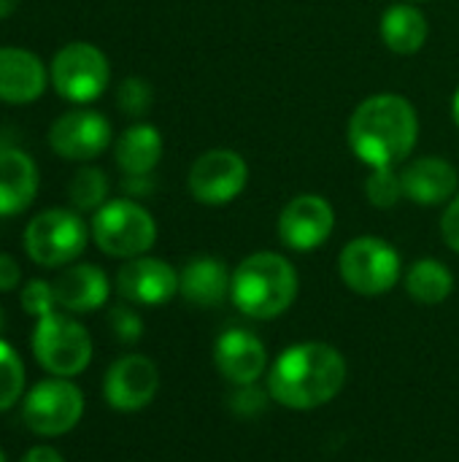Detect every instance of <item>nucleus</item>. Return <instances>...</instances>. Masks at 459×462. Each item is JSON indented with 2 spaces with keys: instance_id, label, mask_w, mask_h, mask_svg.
Masks as SVG:
<instances>
[{
  "instance_id": "14",
  "label": "nucleus",
  "mask_w": 459,
  "mask_h": 462,
  "mask_svg": "<svg viewBox=\"0 0 459 462\" xmlns=\"http://www.w3.org/2000/svg\"><path fill=\"white\" fill-rule=\"evenodd\" d=\"M116 290L138 306H162L179 292V273L157 257H133L116 273Z\"/></svg>"
},
{
  "instance_id": "31",
  "label": "nucleus",
  "mask_w": 459,
  "mask_h": 462,
  "mask_svg": "<svg viewBox=\"0 0 459 462\" xmlns=\"http://www.w3.org/2000/svg\"><path fill=\"white\" fill-rule=\"evenodd\" d=\"M441 233H444L446 246L459 254V195L449 200V208L441 217Z\"/></svg>"
},
{
  "instance_id": "16",
  "label": "nucleus",
  "mask_w": 459,
  "mask_h": 462,
  "mask_svg": "<svg viewBox=\"0 0 459 462\" xmlns=\"http://www.w3.org/2000/svg\"><path fill=\"white\" fill-rule=\"evenodd\" d=\"M49 73L38 54L19 46H0V100L3 103H32L43 95Z\"/></svg>"
},
{
  "instance_id": "23",
  "label": "nucleus",
  "mask_w": 459,
  "mask_h": 462,
  "mask_svg": "<svg viewBox=\"0 0 459 462\" xmlns=\"http://www.w3.org/2000/svg\"><path fill=\"white\" fill-rule=\"evenodd\" d=\"M452 290H454V276L441 260L425 257L406 271V292L417 303L438 306L452 295Z\"/></svg>"
},
{
  "instance_id": "15",
  "label": "nucleus",
  "mask_w": 459,
  "mask_h": 462,
  "mask_svg": "<svg viewBox=\"0 0 459 462\" xmlns=\"http://www.w3.org/2000/svg\"><path fill=\"white\" fill-rule=\"evenodd\" d=\"M214 363L227 382L243 387V384H257V379L265 374L268 352L265 344L252 330L230 328L214 344Z\"/></svg>"
},
{
  "instance_id": "8",
  "label": "nucleus",
  "mask_w": 459,
  "mask_h": 462,
  "mask_svg": "<svg viewBox=\"0 0 459 462\" xmlns=\"http://www.w3.org/2000/svg\"><path fill=\"white\" fill-rule=\"evenodd\" d=\"M111 79V68L106 54L87 43V41H73L65 43L49 68V81L57 89V95L68 103H92L97 100Z\"/></svg>"
},
{
  "instance_id": "33",
  "label": "nucleus",
  "mask_w": 459,
  "mask_h": 462,
  "mask_svg": "<svg viewBox=\"0 0 459 462\" xmlns=\"http://www.w3.org/2000/svg\"><path fill=\"white\" fill-rule=\"evenodd\" d=\"M22 462H65L62 460V455L57 452V449H51V447H32Z\"/></svg>"
},
{
  "instance_id": "21",
  "label": "nucleus",
  "mask_w": 459,
  "mask_h": 462,
  "mask_svg": "<svg viewBox=\"0 0 459 462\" xmlns=\"http://www.w3.org/2000/svg\"><path fill=\"white\" fill-rule=\"evenodd\" d=\"M116 165L124 176H149L162 157V135L154 125L127 127L114 146Z\"/></svg>"
},
{
  "instance_id": "22",
  "label": "nucleus",
  "mask_w": 459,
  "mask_h": 462,
  "mask_svg": "<svg viewBox=\"0 0 459 462\" xmlns=\"http://www.w3.org/2000/svg\"><path fill=\"white\" fill-rule=\"evenodd\" d=\"M430 35L427 16L414 3L390 5L381 16V41L395 54H417Z\"/></svg>"
},
{
  "instance_id": "38",
  "label": "nucleus",
  "mask_w": 459,
  "mask_h": 462,
  "mask_svg": "<svg viewBox=\"0 0 459 462\" xmlns=\"http://www.w3.org/2000/svg\"><path fill=\"white\" fill-rule=\"evenodd\" d=\"M411 3H414V0H411Z\"/></svg>"
},
{
  "instance_id": "10",
  "label": "nucleus",
  "mask_w": 459,
  "mask_h": 462,
  "mask_svg": "<svg viewBox=\"0 0 459 462\" xmlns=\"http://www.w3.org/2000/svg\"><path fill=\"white\" fill-rule=\"evenodd\" d=\"M246 181V160L233 149H208L189 168V192L206 206H225L235 200Z\"/></svg>"
},
{
  "instance_id": "30",
  "label": "nucleus",
  "mask_w": 459,
  "mask_h": 462,
  "mask_svg": "<svg viewBox=\"0 0 459 462\" xmlns=\"http://www.w3.org/2000/svg\"><path fill=\"white\" fill-rule=\"evenodd\" d=\"M230 406L235 414L241 417H254L265 409V393L257 390V384H243L238 387V393L230 398Z\"/></svg>"
},
{
  "instance_id": "5",
  "label": "nucleus",
  "mask_w": 459,
  "mask_h": 462,
  "mask_svg": "<svg viewBox=\"0 0 459 462\" xmlns=\"http://www.w3.org/2000/svg\"><path fill=\"white\" fill-rule=\"evenodd\" d=\"M32 352L51 376H78L92 360V338L84 325L68 314L49 311L38 317L32 330Z\"/></svg>"
},
{
  "instance_id": "3",
  "label": "nucleus",
  "mask_w": 459,
  "mask_h": 462,
  "mask_svg": "<svg viewBox=\"0 0 459 462\" xmlns=\"http://www.w3.org/2000/svg\"><path fill=\"white\" fill-rule=\"evenodd\" d=\"M230 298L252 319H276L298 298V271L276 252H254L233 271Z\"/></svg>"
},
{
  "instance_id": "34",
  "label": "nucleus",
  "mask_w": 459,
  "mask_h": 462,
  "mask_svg": "<svg viewBox=\"0 0 459 462\" xmlns=\"http://www.w3.org/2000/svg\"><path fill=\"white\" fill-rule=\"evenodd\" d=\"M19 0H0V19H8L16 11Z\"/></svg>"
},
{
  "instance_id": "32",
  "label": "nucleus",
  "mask_w": 459,
  "mask_h": 462,
  "mask_svg": "<svg viewBox=\"0 0 459 462\" xmlns=\"http://www.w3.org/2000/svg\"><path fill=\"white\" fill-rule=\"evenodd\" d=\"M22 279V271L16 265V260L11 254L0 252V292H11Z\"/></svg>"
},
{
  "instance_id": "20",
  "label": "nucleus",
  "mask_w": 459,
  "mask_h": 462,
  "mask_svg": "<svg viewBox=\"0 0 459 462\" xmlns=\"http://www.w3.org/2000/svg\"><path fill=\"white\" fill-rule=\"evenodd\" d=\"M233 273L216 257H195L179 273V292L200 309L219 306L230 295Z\"/></svg>"
},
{
  "instance_id": "36",
  "label": "nucleus",
  "mask_w": 459,
  "mask_h": 462,
  "mask_svg": "<svg viewBox=\"0 0 459 462\" xmlns=\"http://www.w3.org/2000/svg\"><path fill=\"white\" fill-rule=\"evenodd\" d=\"M0 330H3V309H0Z\"/></svg>"
},
{
  "instance_id": "18",
  "label": "nucleus",
  "mask_w": 459,
  "mask_h": 462,
  "mask_svg": "<svg viewBox=\"0 0 459 462\" xmlns=\"http://www.w3.org/2000/svg\"><path fill=\"white\" fill-rule=\"evenodd\" d=\"M57 306L73 314H87L100 309L108 300V276L89 263H78L65 268L54 282Z\"/></svg>"
},
{
  "instance_id": "2",
  "label": "nucleus",
  "mask_w": 459,
  "mask_h": 462,
  "mask_svg": "<svg viewBox=\"0 0 459 462\" xmlns=\"http://www.w3.org/2000/svg\"><path fill=\"white\" fill-rule=\"evenodd\" d=\"M419 116L403 95H373L349 119V146L368 168H395L417 146Z\"/></svg>"
},
{
  "instance_id": "27",
  "label": "nucleus",
  "mask_w": 459,
  "mask_h": 462,
  "mask_svg": "<svg viewBox=\"0 0 459 462\" xmlns=\"http://www.w3.org/2000/svg\"><path fill=\"white\" fill-rule=\"evenodd\" d=\"M151 97H154V95H151L149 81H143V79H138V76L124 79V81L119 84V92H116L119 108H122L124 114H130V116L146 114L149 106H151Z\"/></svg>"
},
{
  "instance_id": "37",
  "label": "nucleus",
  "mask_w": 459,
  "mask_h": 462,
  "mask_svg": "<svg viewBox=\"0 0 459 462\" xmlns=\"http://www.w3.org/2000/svg\"><path fill=\"white\" fill-rule=\"evenodd\" d=\"M0 462H5V455H3V452H0Z\"/></svg>"
},
{
  "instance_id": "24",
  "label": "nucleus",
  "mask_w": 459,
  "mask_h": 462,
  "mask_svg": "<svg viewBox=\"0 0 459 462\" xmlns=\"http://www.w3.org/2000/svg\"><path fill=\"white\" fill-rule=\"evenodd\" d=\"M108 195V179L100 168H81L70 184H68V198L76 211H97L106 206Z\"/></svg>"
},
{
  "instance_id": "13",
  "label": "nucleus",
  "mask_w": 459,
  "mask_h": 462,
  "mask_svg": "<svg viewBox=\"0 0 459 462\" xmlns=\"http://www.w3.org/2000/svg\"><path fill=\"white\" fill-rule=\"evenodd\" d=\"M335 227L333 206L319 195H298L292 198L279 217V238L284 246L295 252L319 249Z\"/></svg>"
},
{
  "instance_id": "28",
  "label": "nucleus",
  "mask_w": 459,
  "mask_h": 462,
  "mask_svg": "<svg viewBox=\"0 0 459 462\" xmlns=\"http://www.w3.org/2000/svg\"><path fill=\"white\" fill-rule=\"evenodd\" d=\"M54 306H57V298H54V287L49 282L32 279V282L24 284V290H22V309H24V314L38 319V317L54 311Z\"/></svg>"
},
{
  "instance_id": "19",
  "label": "nucleus",
  "mask_w": 459,
  "mask_h": 462,
  "mask_svg": "<svg viewBox=\"0 0 459 462\" xmlns=\"http://www.w3.org/2000/svg\"><path fill=\"white\" fill-rule=\"evenodd\" d=\"M38 192V168L16 146L0 149V217H16L30 208Z\"/></svg>"
},
{
  "instance_id": "25",
  "label": "nucleus",
  "mask_w": 459,
  "mask_h": 462,
  "mask_svg": "<svg viewBox=\"0 0 459 462\" xmlns=\"http://www.w3.org/2000/svg\"><path fill=\"white\" fill-rule=\"evenodd\" d=\"M24 390V365L14 346L0 341V411H8Z\"/></svg>"
},
{
  "instance_id": "11",
  "label": "nucleus",
  "mask_w": 459,
  "mask_h": 462,
  "mask_svg": "<svg viewBox=\"0 0 459 462\" xmlns=\"http://www.w3.org/2000/svg\"><path fill=\"white\" fill-rule=\"evenodd\" d=\"M111 143V125L92 108L65 111L49 127V146L65 160H95Z\"/></svg>"
},
{
  "instance_id": "35",
  "label": "nucleus",
  "mask_w": 459,
  "mask_h": 462,
  "mask_svg": "<svg viewBox=\"0 0 459 462\" xmlns=\"http://www.w3.org/2000/svg\"><path fill=\"white\" fill-rule=\"evenodd\" d=\"M452 116H454V122H457L459 127V89L454 92V97H452Z\"/></svg>"
},
{
  "instance_id": "12",
  "label": "nucleus",
  "mask_w": 459,
  "mask_h": 462,
  "mask_svg": "<svg viewBox=\"0 0 459 462\" xmlns=\"http://www.w3.org/2000/svg\"><path fill=\"white\" fill-rule=\"evenodd\" d=\"M160 390V371L143 355L119 357L103 379L106 403L116 411H141L146 409Z\"/></svg>"
},
{
  "instance_id": "6",
  "label": "nucleus",
  "mask_w": 459,
  "mask_h": 462,
  "mask_svg": "<svg viewBox=\"0 0 459 462\" xmlns=\"http://www.w3.org/2000/svg\"><path fill=\"white\" fill-rule=\"evenodd\" d=\"M400 254L392 244L376 236H360L341 249L338 273L344 284L365 298L390 292L400 279Z\"/></svg>"
},
{
  "instance_id": "4",
  "label": "nucleus",
  "mask_w": 459,
  "mask_h": 462,
  "mask_svg": "<svg viewBox=\"0 0 459 462\" xmlns=\"http://www.w3.org/2000/svg\"><path fill=\"white\" fill-rule=\"evenodd\" d=\"M92 238L108 257L133 260L146 254L157 241L154 217L135 200L119 198L100 206L92 217Z\"/></svg>"
},
{
  "instance_id": "9",
  "label": "nucleus",
  "mask_w": 459,
  "mask_h": 462,
  "mask_svg": "<svg viewBox=\"0 0 459 462\" xmlns=\"http://www.w3.org/2000/svg\"><path fill=\"white\" fill-rule=\"evenodd\" d=\"M81 414H84V395L73 382L62 376L38 382L35 387L27 390L22 401L24 425L43 439L70 433L81 422Z\"/></svg>"
},
{
  "instance_id": "29",
  "label": "nucleus",
  "mask_w": 459,
  "mask_h": 462,
  "mask_svg": "<svg viewBox=\"0 0 459 462\" xmlns=\"http://www.w3.org/2000/svg\"><path fill=\"white\" fill-rule=\"evenodd\" d=\"M108 325L122 344H138L143 336V319L130 306H114L108 314Z\"/></svg>"
},
{
  "instance_id": "17",
  "label": "nucleus",
  "mask_w": 459,
  "mask_h": 462,
  "mask_svg": "<svg viewBox=\"0 0 459 462\" xmlns=\"http://www.w3.org/2000/svg\"><path fill=\"white\" fill-rule=\"evenodd\" d=\"M403 195L422 206H441L454 198L459 187L457 168L441 157H419L400 171Z\"/></svg>"
},
{
  "instance_id": "7",
  "label": "nucleus",
  "mask_w": 459,
  "mask_h": 462,
  "mask_svg": "<svg viewBox=\"0 0 459 462\" xmlns=\"http://www.w3.org/2000/svg\"><path fill=\"white\" fill-rule=\"evenodd\" d=\"M89 230L70 208H49L30 219L24 230V252L35 265H70L87 249Z\"/></svg>"
},
{
  "instance_id": "26",
  "label": "nucleus",
  "mask_w": 459,
  "mask_h": 462,
  "mask_svg": "<svg viewBox=\"0 0 459 462\" xmlns=\"http://www.w3.org/2000/svg\"><path fill=\"white\" fill-rule=\"evenodd\" d=\"M365 195L376 208H392L398 206L403 195V179L395 168H373V173L365 181Z\"/></svg>"
},
{
  "instance_id": "1",
  "label": "nucleus",
  "mask_w": 459,
  "mask_h": 462,
  "mask_svg": "<svg viewBox=\"0 0 459 462\" xmlns=\"http://www.w3.org/2000/svg\"><path fill=\"white\" fill-rule=\"evenodd\" d=\"M346 384V360L330 344H295L284 349L271 374L268 395L295 411H311L330 403Z\"/></svg>"
}]
</instances>
